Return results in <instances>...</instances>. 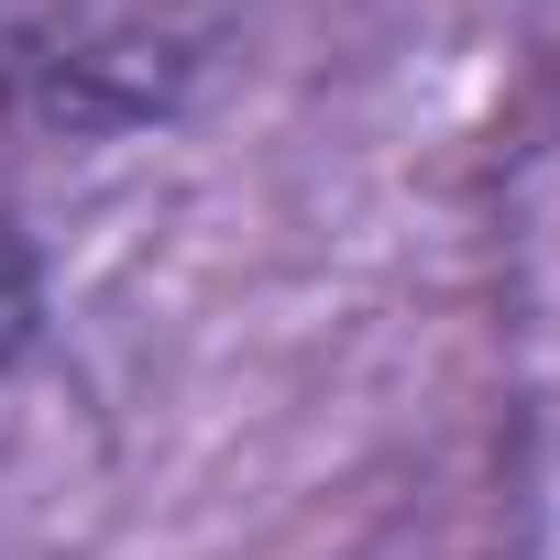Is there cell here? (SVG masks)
<instances>
[{"label": "cell", "mask_w": 560, "mask_h": 560, "mask_svg": "<svg viewBox=\"0 0 560 560\" xmlns=\"http://www.w3.org/2000/svg\"><path fill=\"white\" fill-rule=\"evenodd\" d=\"M231 0H0V100L45 132H121L187 100Z\"/></svg>", "instance_id": "1"}, {"label": "cell", "mask_w": 560, "mask_h": 560, "mask_svg": "<svg viewBox=\"0 0 560 560\" xmlns=\"http://www.w3.org/2000/svg\"><path fill=\"white\" fill-rule=\"evenodd\" d=\"M34 319H45V264H34V242L12 220H0V374L34 352Z\"/></svg>", "instance_id": "2"}]
</instances>
